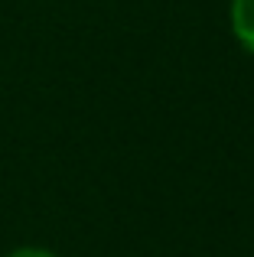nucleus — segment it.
I'll return each instance as SVG.
<instances>
[{
  "label": "nucleus",
  "mask_w": 254,
  "mask_h": 257,
  "mask_svg": "<svg viewBox=\"0 0 254 257\" xmlns=\"http://www.w3.org/2000/svg\"><path fill=\"white\" fill-rule=\"evenodd\" d=\"M231 30L238 43L254 52V0H231Z\"/></svg>",
  "instance_id": "f257e3e1"
},
{
  "label": "nucleus",
  "mask_w": 254,
  "mask_h": 257,
  "mask_svg": "<svg viewBox=\"0 0 254 257\" xmlns=\"http://www.w3.org/2000/svg\"><path fill=\"white\" fill-rule=\"evenodd\" d=\"M7 257H56V254L46 251V247H17V251H10Z\"/></svg>",
  "instance_id": "f03ea898"
}]
</instances>
